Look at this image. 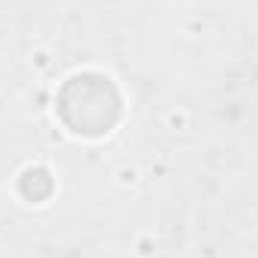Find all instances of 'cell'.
Wrapping results in <instances>:
<instances>
[{
    "label": "cell",
    "mask_w": 258,
    "mask_h": 258,
    "mask_svg": "<svg viewBox=\"0 0 258 258\" xmlns=\"http://www.w3.org/2000/svg\"><path fill=\"white\" fill-rule=\"evenodd\" d=\"M54 102L60 123L81 138H102L123 117V96L102 72H78L66 78Z\"/></svg>",
    "instance_id": "cell-1"
}]
</instances>
